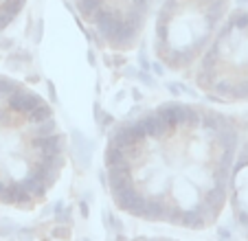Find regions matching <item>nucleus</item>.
I'll return each instance as SVG.
<instances>
[{"instance_id": "f03ea898", "label": "nucleus", "mask_w": 248, "mask_h": 241, "mask_svg": "<svg viewBox=\"0 0 248 241\" xmlns=\"http://www.w3.org/2000/svg\"><path fill=\"white\" fill-rule=\"evenodd\" d=\"M66 167V136L53 105L31 86L0 75V206L33 211Z\"/></svg>"}, {"instance_id": "39448f33", "label": "nucleus", "mask_w": 248, "mask_h": 241, "mask_svg": "<svg viewBox=\"0 0 248 241\" xmlns=\"http://www.w3.org/2000/svg\"><path fill=\"white\" fill-rule=\"evenodd\" d=\"M77 14L110 51H132L139 44L158 0H73Z\"/></svg>"}, {"instance_id": "f257e3e1", "label": "nucleus", "mask_w": 248, "mask_h": 241, "mask_svg": "<svg viewBox=\"0 0 248 241\" xmlns=\"http://www.w3.org/2000/svg\"><path fill=\"white\" fill-rule=\"evenodd\" d=\"M237 149L233 116L204 103H158L108 134V193L121 213L140 222L206 230L226 209Z\"/></svg>"}, {"instance_id": "7ed1b4c3", "label": "nucleus", "mask_w": 248, "mask_h": 241, "mask_svg": "<svg viewBox=\"0 0 248 241\" xmlns=\"http://www.w3.org/2000/svg\"><path fill=\"white\" fill-rule=\"evenodd\" d=\"M233 0H160L154 20V57L171 73L193 68L231 11Z\"/></svg>"}, {"instance_id": "0eeeda50", "label": "nucleus", "mask_w": 248, "mask_h": 241, "mask_svg": "<svg viewBox=\"0 0 248 241\" xmlns=\"http://www.w3.org/2000/svg\"><path fill=\"white\" fill-rule=\"evenodd\" d=\"M24 5H27V0H0V33L18 20Z\"/></svg>"}, {"instance_id": "6e6552de", "label": "nucleus", "mask_w": 248, "mask_h": 241, "mask_svg": "<svg viewBox=\"0 0 248 241\" xmlns=\"http://www.w3.org/2000/svg\"><path fill=\"white\" fill-rule=\"evenodd\" d=\"M132 241H178V239H169V237H136Z\"/></svg>"}, {"instance_id": "20e7f679", "label": "nucleus", "mask_w": 248, "mask_h": 241, "mask_svg": "<svg viewBox=\"0 0 248 241\" xmlns=\"http://www.w3.org/2000/svg\"><path fill=\"white\" fill-rule=\"evenodd\" d=\"M193 84L216 103H248V9L233 11L222 22L198 60Z\"/></svg>"}, {"instance_id": "423d86ee", "label": "nucleus", "mask_w": 248, "mask_h": 241, "mask_svg": "<svg viewBox=\"0 0 248 241\" xmlns=\"http://www.w3.org/2000/svg\"><path fill=\"white\" fill-rule=\"evenodd\" d=\"M229 206L235 226L248 239V136L239 143L229 186Z\"/></svg>"}]
</instances>
